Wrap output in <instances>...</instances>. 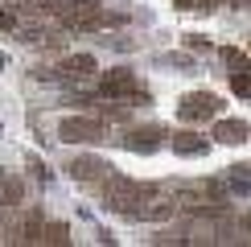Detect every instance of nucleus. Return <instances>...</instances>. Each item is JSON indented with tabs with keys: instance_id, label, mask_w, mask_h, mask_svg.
Here are the masks:
<instances>
[{
	"instance_id": "4",
	"label": "nucleus",
	"mask_w": 251,
	"mask_h": 247,
	"mask_svg": "<svg viewBox=\"0 0 251 247\" xmlns=\"http://www.w3.org/2000/svg\"><path fill=\"white\" fill-rule=\"evenodd\" d=\"M58 140H66V144H99V140H107V128H103V120H91V116H66L58 124Z\"/></svg>"
},
{
	"instance_id": "15",
	"label": "nucleus",
	"mask_w": 251,
	"mask_h": 247,
	"mask_svg": "<svg viewBox=\"0 0 251 247\" xmlns=\"http://www.w3.org/2000/svg\"><path fill=\"white\" fill-rule=\"evenodd\" d=\"M17 25H21V17H17V8H0V33H13Z\"/></svg>"
},
{
	"instance_id": "10",
	"label": "nucleus",
	"mask_w": 251,
	"mask_h": 247,
	"mask_svg": "<svg viewBox=\"0 0 251 247\" xmlns=\"http://www.w3.org/2000/svg\"><path fill=\"white\" fill-rule=\"evenodd\" d=\"M173 148L181 152V157H206V152H210V140H202L198 132H177Z\"/></svg>"
},
{
	"instance_id": "9",
	"label": "nucleus",
	"mask_w": 251,
	"mask_h": 247,
	"mask_svg": "<svg viewBox=\"0 0 251 247\" xmlns=\"http://www.w3.org/2000/svg\"><path fill=\"white\" fill-rule=\"evenodd\" d=\"M214 140L218 144H243L247 140V120H218L214 124Z\"/></svg>"
},
{
	"instance_id": "3",
	"label": "nucleus",
	"mask_w": 251,
	"mask_h": 247,
	"mask_svg": "<svg viewBox=\"0 0 251 247\" xmlns=\"http://www.w3.org/2000/svg\"><path fill=\"white\" fill-rule=\"evenodd\" d=\"M99 95L103 99H136V103H144V99H149V95H144V91L140 87H136V74H132V70L128 66H111V70H103V74H99Z\"/></svg>"
},
{
	"instance_id": "13",
	"label": "nucleus",
	"mask_w": 251,
	"mask_h": 247,
	"mask_svg": "<svg viewBox=\"0 0 251 247\" xmlns=\"http://www.w3.org/2000/svg\"><path fill=\"white\" fill-rule=\"evenodd\" d=\"M223 62H226V66H235V70H247V54H243V49H235V46H223Z\"/></svg>"
},
{
	"instance_id": "18",
	"label": "nucleus",
	"mask_w": 251,
	"mask_h": 247,
	"mask_svg": "<svg viewBox=\"0 0 251 247\" xmlns=\"http://www.w3.org/2000/svg\"><path fill=\"white\" fill-rule=\"evenodd\" d=\"M4 62H8V58H4V54H0V66H4Z\"/></svg>"
},
{
	"instance_id": "2",
	"label": "nucleus",
	"mask_w": 251,
	"mask_h": 247,
	"mask_svg": "<svg viewBox=\"0 0 251 247\" xmlns=\"http://www.w3.org/2000/svg\"><path fill=\"white\" fill-rule=\"evenodd\" d=\"M58 25L62 29H75V33H87V29L107 25V13H103L99 0H75V4H62L58 8Z\"/></svg>"
},
{
	"instance_id": "6",
	"label": "nucleus",
	"mask_w": 251,
	"mask_h": 247,
	"mask_svg": "<svg viewBox=\"0 0 251 247\" xmlns=\"http://www.w3.org/2000/svg\"><path fill=\"white\" fill-rule=\"evenodd\" d=\"M181 120L185 124H202V120H214L218 111H223V99L214 95V91H194V95H185L181 99Z\"/></svg>"
},
{
	"instance_id": "12",
	"label": "nucleus",
	"mask_w": 251,
	"mask_h": 247,
	"mask_svg": "<svg viewBox=\"0 0 251 247\" xmlns=\"http://www.w3.org/2000/svg\"><path fill=\"white\" fill-rule=\"evenodd\" d=\"M21 202V181L17 177H4L0 181V206H17Z\"/></svg>"
},
{
	"instance_id": "14",
	"label": "nucleus",
	"mask_w": 251,
	"mask_h": 247,
	"mask_svg": "<svg viewBox=\"0 0 251 247\" xmlns=\"http://www.w3.org/2000/svg\"><path fill=\"white\" fill-rule=\"evenodd\" d=\"M231 91H235L239 99L251 95V78H247V70H235V74H231Z\"/></svg>"
},
{
	"instance_id": "5",
	"label": "nucleus",
	"mask_w": 251,
	"mask_h": 247,
	"mask_svg": "<svg viewBox=\"0 0 251 247\" xmlns=\"http://www.w3.org/2000/svg\"><path fill=\"white\" fill-rule=\"evenodd\" d=\"M99 70V62L95 54H66L58 62V70L50 74V70H37V78H58V82H82V78H91Z\"/></svg>"
},
{
	"instance_id": "1",
	"label": "nucleus",
	"mask_w": 251,
	"mask_h": 247,
	"mask_svg": "<svg viewBox=\"0 0 251 247\" xmlns=\"http://www.w3.org/2000/svg\"><path fill=\"white\" fill-rule=\"evenodd\" d=\"M99 185H103V206H107L111 214H128V219H140L144 202L156 198V194H165L161 185H144V181L120 177V173H107Z\"/></svg>"
},
{
	"instance_id": "17",
	"label": "nucleus",
	"mask_w": 251,
	"mask_h": 247,
	"mask_svg": "<svg viewBox=\"0 0 251 247\" xmlns=\"http://www.w3.org/2000/svg\"><path fill=\"white\" fill-rule=\"evenodd\" d=\"M231 4H235V8H247V0H231Z\"/></svg>"
},
{
	"instance_id": "16",
	"label": "nucleus",
	"mask_w": 251,
	"mask_h": 247,
	"mask_svg": "<svg viewBox=\"0 0 251 247\" xmlns=\"http://www.w3.org/2000/svg\"><path fill=\"white\" fill-rule=\"evenodd\" d=\"M185 46H194V49H202V54H206V49H210V41H206V37H198V33H194V37H185Z\"/></svg>"
},
{
	"instance_id": "8",
	"label": "nucleus",
	"mask_w": 251,
	"mask_h": 247,
	"mask_svg": "<svg viewBox=\"0 0 251 247\" xmlns=\"http://www.w3.org/2000/svg\"><path fill=\"white\" fill-rule=\"evenodd\" d=\"M165 136H169V132H165L161 124H144V128H136L132 136H124V144H128L132 152H156L165 144Z\"/></svg>"
},
{
	"instance_id": "7",
	"label": "nucleus",
	"mask_w": 251,
	"mask_h": 247,
	"mask_svg": "<svg viewBox=\"0 0 251 247\" xmlns=\"http://www.w3.org/2000/svg\"><path fill=\"white\" fill-rule=\"evenodd\" d=\"M107 173H111V165L103 157H75V161H70V177L82 181V185H99Z\"/></svg>"
},
{
	"instance_id": "11",
	"label": "nucleus",
	"mask_w": 251,
	"mask_h": 247,
	"mask_svg": "<svg viewBox=\"0 0 251 247\" xmlns=\"http://www.w3.org/2000/svg\"><path fill=\"white\" fill-rule=\"evenodd\" d=\"M226 190H235L239 198H247V194H251V177H247V165H235V173H231V181H226Z\"/></svg>"
}]
</instances>
